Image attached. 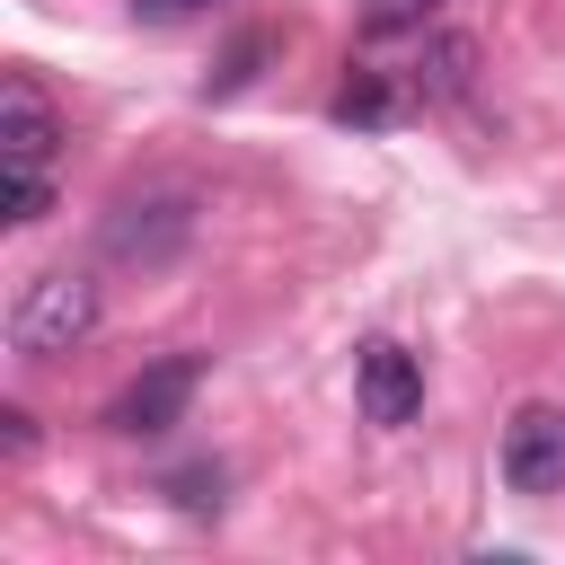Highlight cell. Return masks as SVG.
I'll use <instances>...</instances> for the list:
<instances>
[{"instance_id":"obj_4","label":"cell","mask_w":565,"mask_h":565,"mask_svg":"<svg viewBox=\"0 0 565 565\" xmlns=\"http://www.w3.org/2000/svg\"><path fill=\"white\" fill-rule=\"evenodd\" d=\"M503 486L512 494H565V406H547V397H530V406H512V424H503Z\"/></svg>"},{"instance_id":"obj_10","label":"cell","mask_w":565,"mask_h":565,"mask_svg":"<svg viewBox=\"0 0 565 565\" xmlns=\"http://www.w3.org/2000/svg\"><path fill=\"white\" fill-rule=\"evenodd\" d=\"M53 212V177L44 168H9V221L26 230V221H44Z\"/></svg>"},{"instance_id":"obj_1","label":"cell","mask_w":565,"mask_h":565,"mask_svg":"<svg viewBox=\"0 0 565 565\" xmlns=\"http://www.w3.org/2000/svg\"><path fill=\"white\" fill-rule=\"evenodd\" d=\"M97 318H106L97 282L71 274V265H44V274H26L18 300H9V353H18V362H62V353H79V344L97 335Z\"/></svg>"},{"instance_id":"obj_9","label":"cell","mask_w":565,"mask_h":565,"mask_svg":"<svg viewBox=\"0 0 565 565\" xmlns=\"http://www.w3.org/2000/svg\"><path fill=\"white\" fill-rule=\"evenodd\" d=\"M441 0H362V35H424Z\"/></svg>"},{"instance_id":"obj_7","label":"cell","mask_w":565,"mask_h":565,"mask_svg":"<svg viewBox=\"0 0 565 565\" xmlns=\"http://www.w3.org/2000/svg\"><path fill=\"white\" fill-rule=\"evenodd\" d=\"M327 115H335V124H362V132H380V124L397 115V88H388L380 71H353V79L335 88V106H327Z\"/></svg>"},{"instance_id":"obj_12","label":"cell","mask_w":565,"mask_h":565,"mask_svg":"<svg viewBox=\"0 0 565 565\" xmlns=\"http://www.w3.org/2000/svg\"><path fill=\"white\" fill-rule=\"evenodd\" d=\"M0 450H9V459L35 450V415H26V406H0Z\"/></svg>"},{"instance_id":"obj_13","label":"cell","mask_w":565,"mask_h":565,"mask_svg":"<svg viewBox=\"0 0 565 565\" xmlns=\"http://www.w3.org/2000/svg\"><path fill=\"white\" fill-rule=\"evenodd\" d=\"M150 26H177V18H203V9H221V0H132Z\"/></svg>"},{"instance_id":"obj_5","label":"cell","mask_w":565,"mask_h":565,"mask_svg":"<svg viewBox=\"0 0 565 565\" xmlns=\"http://www.w3.org/2000/svg\"><path fill=\"white\" fill-rule=\"evenodd\" d=\"M353 397H362V415H371L380 433H397V424H415V406H424V362L380 335V344H362V362H353Z\"/></svg>"},{"instance_id":"obj_3","label":"cell","mask_w":565,"mask_h":565,"mask_svg":"<svg viewBox=\"0 0 565 565\" xmlns=\"http://www.w3.org/2000/svg\"><path fill=\"white\" fill-rule=\"evenodd\" d=\"M194 388H203V362H194V353H168V362L132 371V380L115 388V406H106V433H132V441H150V433L185 424Z\"/></svg>"},{"instance_id":"obj_6","label":"cell","mask_w":565,"mask_h":565,"mask_svg":"<svg viewBox=\"0 0 565 565\" xmlns=\"http://www.w3.org/2000/svg\"><path fill=\"white\" fill-rule=\"evenodd\" d=\"M53 141H62L53 97H44L26 71H9V79H0V159H9V168H44Z\"/></svg>"},{"instance_id":"obj_2","label":"cell","mask_w":565,"mask_h":565,"mask_svg":"<svg viewBox=\"0 0 565 565\" xmlns=\"http://www.w3.org/2000/svg\"><path fill=\"white\" fill-rule=\"evenodd\" d=\"M185 238H194V194H124V203L106 212V230H97V247H106L115 265H141V274L177 265Z\"/></svg>"},{"instance_id":"obj_8","label":"cell","mask_w":565,"mask_h":565,"mask_svg":"<svg viewBox=\"0 0 565 565\" xmlns=\"http://www.w3.org/2000/svg\"><path fill=\"white\" fill-rule=\"evenodd\" d=\"M468 71H477V44H468V35H441V44L415 62V88H424V97H459Z\"/></svg>"},{"instance_id":"obj_11","label":"cell","mask_w":565,"mask_h":565,"mask_svg":"<svg viewBox=\"0 0 565 565\" xmlns=\"http://www.w3.org/2000/svg\"><path fill=\"white\" fill-rule=\"evenodd\" d=\"M168 494H177L185 512H221V468H177Z\"/></svg>"}]
</instances>
